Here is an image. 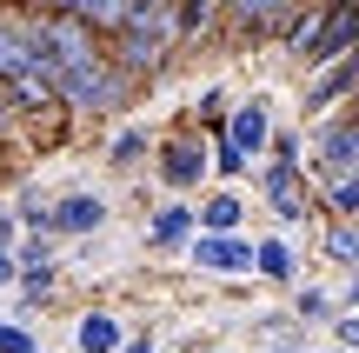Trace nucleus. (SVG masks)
<instances>
[{
  "label": "nucleus",
  "instance_id": "nucleus-9",
  "mask_svg": "<svg viewBox=\"0 0 359 353\" xmlns=\"http://www.w3.org/2000/svg\"><path fill=\"white\" fill-rule=\"evenodd\" d=\"M34 13H67V20H80V27H93L100 40H114L120 27H127V13H133V0H27Z\"/></svg>",
  "mask_w": 359,
  "mask_h": 353
},
{
  "label": "nucleus",
  "instance_id": "nucleus-32",
  "mask_svg": "<svg viewBox=\"0 0 359 353\" xmlns=\"http://www.w3.org/2000/svg\"><path fill=\"white\" fill-rule=\"evenodd\" d=\"M40 353H53V347H40Z\"/></svg>",
  "mask_w": 359,
  "mask_h": 353
},
{
  "label": "nucleus",
  "instance_id": "nucleus-30",
  "mask_svg": "<svg viewBox=\"0 0 359 353\" xmlns=\"http://www.w3.org/2000/svg\"><path fill=\"white\" fill-rule=\"evenodd\" d=\"M320 353H353V347H339V340H326V347H320Z\"/></svg>",
  "mask_w": 359,
  "mask_h": 353
},
{
  "label": "nucleus",
  "instance_id": "nucleus-7",
  "mask_svg": "<svg viewBox=\"0 0 359 353\" xmlns=\"http://www.w3.org/2000/svg\"><path fill=\"white\" fill-rule=\"evenodd\" d=\"M193 234H200L193 200H160V207L147 213V247H154V253H187Z\"/></svg>",
  "mask_w": 359,
  "mask_h": 353
},
{
  "label": "nucleus",
  "instance_id": "nucleus-29",
  "mask_svg": "<svg viewBox=\"0 0 359 353\" xmlns=\"http://www.w3.org/2000/svg\"><path fill=\"white\" fill-rule=\"evenodd\" d=\"M259 353H306V347H259Z\"/></svg>",
  "mask_w": 359,
  "mask_h": 353
},
{
  "label": "nucleus",
  "instance_id": "nucleus-11",
  "mask_svg": "<svg viewBox=\"0 0 359 353\" xmlns=\"http://www.w3.org/2000/svg\"><path fill=\"white\" fill-rule=\"evenodd\" d=\"M313 253H320V267L359 274V220H326V213H320V234H313Z\"/></svg>",
  "mask_w": 359,
  "mask_h": 353
},
{
  "label": "nucleus",
  "instance_id": "nucleus-31",
  "mask_svg": "<svg viewBox=\"0 0 359 353\" xmlns=\"http://www.w3.org/2000/svg\"><path fill=\"white\" fill-rule=\"evenodd\" d=\"M200 353H240V347H200Z\"/></svg>",
  "mask_w": 359,
  "mask_h": 353
},
{
  "label": "nucleus",
  "instance_id": "nucleus-1",
  "mask_svg": "<svg viewBox=\"0 0 359 353\" xmlns=\"http://www.w3.org/2000/svg\"><path fill=\"white\" fill-rule=\"evenodd\" d=\"M107 53H114V67L140 87V80L167 74L173 53H180V27H173V0H133L127 27H120L114 40H107Z\"/></svg>",
  "mask_w": 359,
  "mask_h": 353
},
{
  "label": "nucleus",
  "instance_id": "nucleus-33",
  "mask_svg": "<svg viewBox=\"0 0 359 353\" xmlns=\"http://www.w3.org/2000/svg\"><path fill=\"white\" fill-rule=\"evenodd\" d=\"M213 7H219V0H213Z\"/></svg>",
  "mask_w": 359,
  "mask_h": 353
},
{
  "label": "nucleus",
  "instance_id": "nucleus-5",
  "mask_svg": "<svg viewBox=\"0 0 359 353\" xmlns=\"http://www.w3.org/2000/svg\"><path fill=\"white\" fill-rule=\"evenodd\" d=\"M187 260L200 274H226V280H253V234H193Z\"/></svg>",
  "mask_w": 359,
  "mask_h": 353
},
{
  "label": "nucleus",
  "instance_id": "nucleus-21",
  "mask_svg": "<svg viewBox=\"0 0 359 353\" xmlns=\"http://www.w3.org/2000/svg\"><path fill=\"white\" fill-rule=\"evenodd\" d=\"M53 253H60V240H53L47 227H20V240H13V260L20 267H47Z\"/></svg>",
  "mask_w": 359,
  "mask_h": 353
},
{
  "label": "nucleus",
  "instance_id": "nucleus-20",
  "mask_svg": "<svg viewBox=\"0 0 359 353\" xmlns=\"http://www.w3.org/2000/svg\"><path fill=\"white\" fill-rule=\"evenodd\" d=\"M253 167H259V160H246L240 147L226 140V133H213V187H226V180H246Z\"/></svg>",
  "mask_w": 359,
  "mask_h": 353
},
{
  "label": "nucleus",
  "instance_id": "nucleus-6",
  "mask_svg": "<svg viewBox=\"0 0 359 353\" xmlns=\"http://www.w3.org/2000/svg\"><path fill=\"white\" fill-rule=\"evenodd\" d=\"M273 127H280V120H273V100H266V93H246V100L226 114V140L240 147L246 160H266V147H273Z\"/></svg>",
  "mask_w": 359,
  "mask_h": 353
},
{
  "label": "nucleus",
  "instance_id": "nucleus-2",
  "mask_svg": "<svg viewBox=\"0 0 359 353\" xmlns=\"http://www.w3.org/2000/svg\"><path fill=\"white\" fill-rule=\"evenodd\" d=\"M154 180L167 187V200H187L200 187H213V133H200L193 120L160 133L154 140Z\"/></svg>",
  "mask_w": 359,
  "mask_h": 353
},
{
  "label": "nucleus",
  "instance_id": "nucleus-23",
  "mask_svg": "<svg viewBox=\"0 0 359 353\" xmlns=\"http://www.w3.org/2000/svg\"><path fill=\"white\" fill-rule=\"evenodd\" d=\"M0 353H40L34 327H27V320H7V314H0Z\"/></svg>",
  "mask_w": 359,
  "mask_h": 353
},
{
  "label": "nucleus",
  "instance_id": "nucleus-28",
  "mask_svg": "<svg viewBox=\"0 0 359 353\" xmlns=\"http://www.w3.org/2000/svg\"><path fill=\"white\" fill-rule=\"evenodd\" d=\"M339 307H346V314H359V274H346V287H339Z\"/></svg>",
  "mask_w": 359,
  "mask_h": 353
},
{
  "label": "nucleus",
  "instance_id": "nucleus-26",
  "mask_svg": "<svg viewBox=\"0 0 359 353\" xmlns=\"http://www.w3.org/2000/svg\"><path fill=\"white\" fill-rule=\"evenodd\" d=\"M13 280H20V260H13V253L0 247V293H13Z\"/></svg>",
  "mask_w": 359,
  "mask_h": 353
},
{
  "label": "nucleus",
  "instance_id": "nucleus-17",
  "mask_svg": "<svg viewBox=\"0 0 359 353\" xmlns=\"http://www.w3.org/2000/svg\"><path fill=\"white\" fill-rule=\"evenodd\" d=\"M233 93H226V80H206L200 87V100H193V127L200 133H226V114H233Z\"/></svg>",
  "mask_w": 359,
  "mask_h": 353
},
{
  "label": "nucleus",
  "instance_id": "nucleus-24",
  "mask_svg": "<svg viewBox=\"0 0 359 353\" xmlns=\"http://www.w3.org/2000/svg\"><path fill=\"white\" fill-rule=\"evenodd\" d=\"M326 340H339V347H353V353H359V314H339L333 327H326Z\"/></svg>",
  "mask_w": 359,
  "mask_h": 353
},
{
  "label": "nucleus",
  "instance_id": "nucleus-12",
  "mask_svg": "<svg viewBox=\"0 0 359 353\" xmlns=\"http://www.w3.org/2000/svg\"><path fill=\"white\" fill-rule=\"evenodd\" d=\"M339 314H346V307H339V287H326V280H299V287H293V320H299V327L326 333Z\"/></svg>",
  "mask_w": 359,
  "mask_h": 353
},
{
  "label": "nucleus",
  "instance_id": "nucleus-19",
  "mask_svg": "<svg viewBox=\"0 0 359 353\" xmlns=\"http://www.w3.org/2000/svg\"><path fill=\"white\" fill-rule=\"evenodd\" d=\"M7 207H13V220H20V227H47V213H53V194H47L40 180H20Z\"/></svg>",
  "mask_w": 359,
  "mask_h": 353
},
{
  "label": "nucleus",
  "instance_id": "nucleus-13",
  "mask_svg": "<svg viewBox=\"0 0 359 353\" xmlns=\"http://www.w3.org/2000/svg\"><path fill=\"white\" fill-rule=\"evenodd\" d=\"M127 340H133V333H127V320H120V314H100V307H93V314L74 320V347L80 353H120Z\"/></svg>",
  "mask_w": 359,
  "mask_h": 353
},
{
  "label": "nucleus",
  "instance_id": "nucleus-14",
  "mask_svg": "<svg viewBox=\"0 0 359 353\" xmlns=\"http://www.w3.org/2000/svg\"><path fill=\"white\" fill-rule=\"evenodd\" d=\"M193 213H200V234H240L246 227V194L240 187H213Z\"/></svg>",
  "mask_w": 359,
  "mask_h": 353
},
{
  "label": "nucleus",
  "instance_id": "nucleus-4",
  "mask_svg": "<svg viewBox=\"0 0 359 353\" xmlns=\"http://www.w3.org/2000/svg\"><path fill=\"white\" fill-rule=\"evenodd\" d=\"M107 220H114V200L93 194L87 180H67L60 194H53L47 234H53V240H93V234H107Z\"/></svg>",
  "mask_w": 359,
  "mask_h": 353
},
{
  "label": "nucleus",
  "instance_id": "nucleus-22",
  "mask_svg": "<svg viewBox=\"0 0 359 353\" xmlns=\"http://www.w3.org/2000/svg\"><path fill=\"white\" fill-rule=\"evenodd\" d=\"M273 160H299L306 167V127H273V147H266Z\"/></svg>",
  "mask_w": 359,
  "mask_h": 353
},
{
  "label": "nucleus",
  "instance_id": "nucleus-3",
  "mask_svg": "<svg viewBox=\"0 0 359 353\" xmlns=\"http://www.w3.org/2000/svg\"><path fill=\"white\" fill-rule=\"evenodd\" d=\"M253 187H259V200H266V213H273V227H306L313 220V180H306V167L299 160H259L253 167Z\"/></svg>",
  "mask_w": 359,
  "mask_h": 353
},
{
  "label": "nucleus",
  "instance_id": "nucleus-10",
  "mask_svg": "<svg viewBox=\"0 0 359 353\" xmlns=\"http://www.w3.org/2000/svg\"><path fill=\"white\" fill-rule=\"evenodd\" d=\"M299 0H219V13L233 20V34L259 40V34H280V20L293 13Z\"/></svg>",
  "mask_w": 359,
  "mask_h": 353
},
{
  "label": "nucleus",
  "instance_id": "nucleus-25",
  "mask_svg": "<svg viewBox=\"0 0 359 353\" xmlns=\"http://www.w3.org/2000/svg\"><path fill=\"white\" fill-rule=\"evenodd\" d=\"M120 353H167V340H160V333H133Z\"/></svg>",
  "mask_w": 359,
  "mask_h": 353
},
{
  "label": "nucleus",
  "instance_id": "nucleus-18",
  "mask_svg": "<svg viewBox=\"0 0 359 353\" xmlns=\"http://www.w3.org/2000/svg\"><path fill=\"white\" fill-rule=\"evenodd\" d=\"M140 160H154V133L147 127H120L114 140H107V167L114 173H133Z\"/></svg>",
  "mask_w": 359,
  "mask_h": 353
},
{
  "label": "nucleus",
  "instance_id": "nucleus-8",
  "mask_svg": "<svg viewBox=\"0 0 359 353\" xmlns=\"http://www.w3.org/2000/svg\"><path fill=\"white\" fill-rule=\"evenodd\" d=\"M253 280H266V287H299V280H306L299 274V240L286 234V227L253 240Z\"/></svg>",
  "mask_w": 359,
  "mask_h": 353
},
{
  "label": "nucleus",
  "instance_id": "nucleus-27",
  "mask_svg": "<svg viewBox=\"0 0 359 353\" xmlns=\"http://www.w3.org/2000/svg\"><path fill=\"white\" fill-rule=\"evenodd\" d=\"M13 240H20V220H13V207H0V247L13 253Z\"/></svg>",
  "mask_w": 359,
  "mask_h": 353
},
{
  "label": "nucleus",
  "instance_id": "nucleus-16",
  "mask_svg": "<svg viewBox=\"0 0 359 353\" xmlns=\"http://www.w3.org/2000/svg\"><path fill=\"white\" fill-rule=\"evenodd\" d=\"M27 74H40V60H34V47L20 40V27L0 13V80H27Z\"/></svg>",
  "mask_w": 359,
  "mask_h": 353
},
{
  "label": "nucleus",
  "instance_id": "nucleus-15",
  "mask_svg": "<svg viewBox=\"0 0 359 353\" xmlns=\"http://www.w3.org/2000/svg\"><path fill=\"white\" fill-rule=\"evenodd\" d=\"M320 20H326L320 0H299V7L280 20V34H273V40H280V53H293V60H299V53L313 47V34H320Z\"/></svg>",
  "mask_w": 359,
  "mask_h": 353
}]
</instances>
